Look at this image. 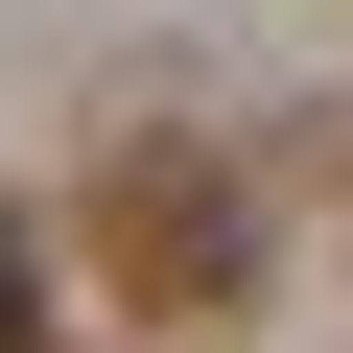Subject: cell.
Segmentation results:
<instances>
[{"label":"cell","instance_id":"1","mask_svg":"<svg viewBox=\"0 0 353 353\" xmlns=\"http://www.w3.org/2000/svg\"><path fill=\"white\" fill-rule=\"evenodd\" d=\"M94 259H118L165 330H212V306L259 283V212H236V165H212V141H118V165H94Z\"/></svg>","mask_w":353,"mask_h":353}]
</instances>
